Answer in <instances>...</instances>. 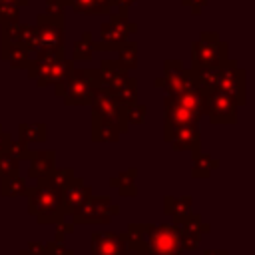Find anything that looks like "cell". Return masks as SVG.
Returning <instances> with one entry per match:
<instances>
[{
    "mask_svg": "<svg viewBox=\"0 0 255 255\" xmlns=\"http://www.w3.org/2000/svg\"><path fill=\"white\" fill-rule=\"evenodd\" d=\"M24 197L28 199V213L38 219L40 225L64 221L62 213V193L48 187L44 181H38L34 187H26Z\"/></svg>",
    "mask_w": 255,
    "mask_h": 255,
    "instance_id": "6da1fadb",
    "label": "cell"
},
{
    "mask_svg": "<svg viewBox=\"0 0 255 255\" xmlns=\"http://www.w3.org/2000/svg\"><path fill=\"white\" fill-rule=\"evenodd\" d=\"M104 86L102 76L96 68H84V70H72L66 88H64V104L66 106H90L94 92Z\"/></svg>",
    "mask_w": 255,
    "mask_h": 255,
    "instance_id": "7a4b0ae2",
    "label": "cell"
},
{
    "mask_svg": "<svg viewBox=\"0 0 255 255\" xmlns=\"http://www.w3.org/2000/svg\"><path fill=\"white\" fill-rule=\"evenodd\" d=\"M135 32H137V26L128 20V10L110 14V20L100 26V40L94 42V50L96 52H118V48L128 42V36Z\"/></svg>",
    "mask_w": 255,
    "mask_h": 255,
    "instance_id": "3957f363",
    "label": "cell"
},
{
    "mask_svg": "<svg viewBox=\"0 0 255 255\" xmlns=\"http://www.w3.org/2000/svg\"><path fill=\"white\" fill-rule=\"evenodd\" d=\"M143 245L145 255H179V229L173 223H143Z\"/></svg>",
    "mask_w": 255,
    "mask_h": 255,
    "instance_id": "277c9868",
    "label": "cell"
},
{
    "mask_svg": "<svg viewBox=\"0 0 255 255\" xmlns=\"http://www.w3.org/2000/svg\"><path fill=\"white\" fill-rule=\"evenodd\" d=\"M229 60V46L215 32H203L191 44V66L219 68Z\"/></svg>",
    "mask_w": 255,
    "mask_h": 255,
    "instance_id": "5b68a950",
    "label": "cell"
},
{
    "mask_svg": "<svg viewBox=\"0 0 255 255\" xmlns=\"http://www.w3.org/2000/svg\"><path fill=\"white\" fill-rule=\"evenodd\" d=\"M217 90L229 94L237 106H245L247 102V74L235 60H227L217 68Z\"/></svg>",
    "mask_w": 255,
    "mask_h": 255,
    "instance_id": "8992f818",
    "label": "cell"
},
{
    "mask_svg": "<svg viewBox=\"0 0 255 255\" xmlns=\"http://www.w3.org/2000/svg\"><path fill=\"white\" fill-rule=\"evenodd\" d=\"M120 207L112 203L108 195H92L74 215L72 223L74 225H92V223H110L112 215H118Z\"/></svg>",
    "mask_w": 255,
    "mask_h": 255,
    "instance_id": "52a82bcc",
    "label": "cell"
},
{
    "mask_svg": "<svg viewBox=\"0 0 255 255\" xmlns=\"http://www.w3.org/2000/svg\"><path fill=\"white\" fill-rule=\"evenodd\" d=\"M237 102L225 94V92H219V90H213L209 94H205V106H203V116L207 114L209 122L219 126H233L237 122Z\"/></svg>",
    "mask_w": 255,
    "mask_h": 255,
    "instance_id": "ba28073f",
    "label": "cell"
},
{
    "mask_svg": "<svg viewBox=\"0 0 255 255\" xmlns=\"http://www.w3.org/2000/svg\"><path fill=\"white\" fill-rule=\"evenodd\" d=\"M34 26H36V30H38L40 50L64 54V44H66L64 18H50V16H46V14H38Z\"/></svg>",
    "mask_w": 255,
    "mask_h": 255,
    "instance_id": "9c48e42d",
    "label": "cell"
},
{
    "mask_svg": "<svg viewBox=\"0 0 255 255\" xmlns=\"http://www.w3.org/2000/svg\"><path fill=\"white\" fill-rule=\"evenodd\" d=\"M90 108H92V114L96 116H102V118H108V120H114L118 126H120V131L122 133H128L129 129V124L126 120V108H122L112 92L106 88V86H100L94 96H92V102H90Z\"/></svg>",
    "mask_w": 255,
    "mask_h": 255,
    "instance_id": "30bf717a",
    "label": "cell"
},
{
    "mask_svg": "<svg viewBox=\"0 0 255 255\" xmlns=\"http://www.w3.org/2000/svg\"><path fill=\"white\" fill-rule=\"evenodd\" d=\"M163 141L171 143L173 151H199L201 133L199 126H169L163 124Z\"/></svg>",
    "mask_w": 255,
    "mask_h": 255,
    "instance_id": "8fae6325",
    "label": "cell"
},
{
    "mask_svg": "<svg viewBox=\"0 0 255 255\" xmlns=\"http://www.w3.org/2000/svg\"><path fill=\"white\" fill-rule=\"evenodd\" d=\"M92 195H94L92 187L86 185V181L80 175H74V179L62 191V213L64 215H74Z\"/></svg>",
    "mask_w": 255,
    "mask_h": 255,
    "instance_id": "7c38bea8",
    "label": "cell"
},
{
    "mask_svg": "<svg viewBox=\"0 0 255 255\" xmlns=\"http://www.w3.org/2000/svg\"><path fill=\"white\" fill-rule=\"evenodd\" d=\"M163 112H165V122L169 126H199L201 114L185 108L175 96H165L163 98Z\"/></svg>",
    "mask_w": 255,
    "mask_h": 255,
    "instance_id": "4fadbf2b",
    "label": "cell"
},
{
    "mask_svg": "<svg viewBox=\"0 0 255 255\" xmlns=\"http://www.w3.org/2000/svg\"><path fill=\"white\" fill-rule=\"evenodd\" d=\"M92 255H122L126 249L124 231H94L90 241Z\"/></svg>",
    "mask_w": 255,
    "mask_h": 255,
    "instance_id": "5bb4252c",
    "label": "cell"
},
{
    "mask_svg": "<svg viewBox=\"0 0 255 255\" xmlns=\"http://www.w3.org/2000/svg\"><path fill=\"white\" fill-rule=\"evenodd\" d=\"M153 86L165 90L167 96H179V94L195 88V84L191 80V74H189V68H185L179 74H163L161 78H155Z\"/></svg>",
    "mask_w": 255,
    "mask_h": 255,
    "instance_id": "9a60e30c",
    "label": "cell"
},
{
    "mask_svg": "<svg viewBox=\"0 0 255 255\" xmlns=\"http://www.w3.org/2000/svg\"><path fill=\"white\" fill-rule=\"evenodd\" d=\"M56 169V151L54 149H32L30 155V167H28V175L38 179L48 177L52 171Z\"/></svg>",
    "mask_w": 255,
    "mask_h": 255,
    "instance_id": "2e32d148",
    "label": "cell"
},
{
    "mask_svg": "<svg viewBox=\"0 0 255 255\" xmlns=\"http://www.w3.org/2000/svg\"><path fill=\"white\" fill-rule=\"evenodd\" d=\"M100 76H102V84L110 90V92H116L118 88H122L126 82H128V72L118 64V60H112V58H106L100 62V68H98Z\"/></svg>",
    "mask_w": 255,
    "mask_h": 255,
    "instance_id": "e0dca14e",
    "label": "cell"
},
{
    "mask_svg": "<svg viewBox=\"0 0 255 255\" xmlns=\"http://www.w3.org/2000/svg\"><path fill=\"white\" fill-rule=\"evenodd\" d=\"M120 135H122L120 126L114 120H108V118H102V116L92 114V141H98V143H116L120 139Z\"/></svg>",
    "mask_w": 255,
    "mask_h": 255,
    "instance_id": "ac0fdd59",
    "label": "cell"
},
{
    "mask_svg": "<svg viewBox=\"0 0 255 255\" xmlns=\"http://www.w3.org/2000/svg\"><path fill=\"white\" fill-rule=\"evenodd\" d=\"M72 70H74V62L68 60V58H60V60L52 62V64L44 70V74L36 80V86H38V88H44V86H48V84H54V86H56V84H60V82H66V80L70 78Z\"/></svg>",
    "mask_w": 255,
    "mask_h": 255,
    "instance_id": "d6986e66",
    "label": "cell"
},
{
    "mask_svg": "<svg viewBox=\"0 0 255 255\" xmlns=\"http://www.w3.org/2000/svg\"><path fill=\"white\" fill-rule=\"evenodd\" d=\"M191 80L197 90L203 94H209L217 90V68H205V66H191L189 68Z\"/></svg>",
    "mask_w": 255,
    "mask_h": 255,
    "instance_id": "ffe728a7",
    "label": "cell"
},
{
    "mask_svg": "<svg viewBox=\"0 0 255 255\" xmlns=\"http://www.w3.org/2000/svg\"><path fill=\"white\" fill-rule=\"evenodd\" d=\"M48 137V126L44 122H22L18 126V139L26 145L46 141Z\"/></svg>",
    "mask_w": 255,
    "mask_h": 255,
    "instance_id": "44dd1931",
    "label": "cell"
},
{
    "mask_svg": "<svg viewBox=\"0 0 255 255\" xmlns=\"http://www.w3.org/2000/svg\"><path fill=\"white\" fill-rule=\"evenodd\" d=\"M0 58L4 62H8L12 70H26L28 64H30L32 54L22 44H12V46H6V48L0 50Z\"/></svg>",
    "mask_w": 255,
    "mask_h": 255,
    "instance_id": "7402d4cb",
    "label": "cell"
},
{
    "mask_svg": "<svg viewBox=\"0 0 255 255\" xmlns=\"http://www.w3.org/2000/svg\"><path fill=\"white\" fill-rule=\"evenodd\" d=\"M191 207H193V199L189 195H181V197L165 195L163 197V213L169 215L171 219H179V217L191 213Z\"/></svg>",
    "mask_w": 255,
    "mask_h": 255,
    "instance_id": "603a6c76",
    "label": "cell"
},
{
    "mask_svg": "<svg viewBox=\"0 0 255 255\" xmlns=\"http://www.w3.org/2000/svg\"><path fill=\"white\" fill-rule=\"evenodd\" d=\"M191 155H193V161H191V177H197V179L209 177L211 171L219 167L217 159H213L209 153L195 151V153H191Z\"/></svg>",
    "mask_w": 255,
    "mask_h": 255,
    "instance_id": "cb8c5ba5",
    "label": "cell"
},
{
    "mask_svg": "<svg viewBox=\"0 0 255 255\" xmlns=\"http://www.w3.org/2000/svg\"><path fill=\"white\" fill-rule=\"evenodd\" d=\"M173 225H175L179 231L199 233V235L211 231V225H209V223H203L201 215H199V213H193V211L187 213V215H183V217H179V219H173Z\"/></svg>",
    "mask_w": 255,
    "mask_h": 255,
    "instance_id": "d4e9b609",
    "label": "cell"
},
{
    "mask_svg": "<svg viewBox=\"0 0 255 255\" xmlns=\"http://www.w3.org/2000/svg\"><path fill=\"white\" fill-rule=\"evenodd\" d=\"M26 179L18 173H10L6 177L0 179V195L2 197H16V195H24L26 193Z\"/></svg>",
    "mask_w": 255,
    "mask_h": 255,
    "instance_id": "484cf974",
    "label": "cell"
},
{
    "mask_svg": "<svg viewBox=\"0 0 255 255\" xmlns=\"http://www.w3.org/2000/svg\"><path fill=\"white\" fill-rule=\"evenodd\" d=\"M74 169L72 167H56L48 177H44V179H38V181H44L48 187H52V189H56V191H64L66 187H68V183L74 179Z\"/></svg>",
    "mask_w": 255,
    "mask_h": 255,
    "instance_id": "4316f807",
    "label": "cell"
},
{
    "mask_svg": "<svg viewBox=\"0 0 255 255\" xmlns=\"http://www.w3.org/2000/svg\"><path fill=\"white\" fill-rule=\"evenodd\" d=\"M94 36L92 32H84L82 38L74 44V52H72V62H90L94 56Z\"/></svg>",
    "mask_w": 255,
    "mask_h": 255,
    "instance_id": "83f0119b",
    "label": "cell"
},
{
    "mask_svg": "<svg viewBox=\"0 0 255 255\" xmlns=\"http://www.w3.org/2000/svg\"><path fill=\"white\" fill-rule=\"evenodd\" d=\"M112 96L122 108L133 106L137 102V82H135V78H128V82L122 88H118L116 92H112Z\"/></svg>",
    "mask_w": 255,
    "mask_h": 255,
    "instance_id": "f1b7e54d",
    "label": "cell"
},
{
    "mask_svg": "<svg viewBox=\"0 0 255 255\" xmlns=\"http://www.w3.org/2000/svg\"><path fill=\"white\" fill-rule=\"evenodd\" d=\"M118 64L126 72L137 68V44L135 42H126L124 46L118 48Z\"/></svg>",
    "mask_w": 255,
    "mask_h": 255,
    "instance_id": "f546056e",
    "label": "cell"
},
{
    "mask_svg": "<svg viewBox=\"0 0 255 255\" xmlns=\"http://www.w3.org/2000/svg\"><path fill=\"white\" fill-rule=\"evenodd\" d=\"M135 177H137V169H135V167H129V169H124V171H120L118 175L110 177V185L116 187V189L133 187V185H135Z\"/></svg>",
    "mask_w": 255,
    "mask_h": 255,
    "instance_id": "4dcf8cb0",
    "label": "cell"
},
{
    "mask_svg": "<svg viewBox=\"0 0 255 255\" xmlns=\"http://www.w3.org/2000/svg\"><path fill=\"white\" fill-rule=\"evenodd\" d=\"M145 114H147V108L145 104H139V102L126 108V120L129 126H141L145 122Z\"/></svg>",
    "mask_w": 255,
    "mask_h": 255,
    "instance_id": "1f68e13d",
    "label": "cell"
},
{
    "mask_svg": "<svg viewBox=\"0 0 255 255\" xmlns=\"http://www.w3.org/2000/svg\"><path fill=\"white\" fill-rule=\"evenodd\" d=\"M20 26L22 24H4V26H0V32H2V48L12 46V44H20Z\"/></svg>",
    "mask_w": 255,
    "mask_h": 255,
    "instance_id": "d6a6232c",
    "label": "cell"
},
{
    "mask_svg": "<svg viewBox=\"0 0 255 255\" xmlns=\"http://www.w3.org/2000/svg\"><path fill=\"white\" fill-rule=\"evenodd\" d=\"M6 153H10L12 157H16L18 161H22V159H30V155H32V147L30 145H26V143H22L20 139H10V143L6 145Z\"/></svg>",
    "mask_w": 255,
    "mask_h": 255,
    "instance_id": "836d02e7",
    "label": "cell"
},
{
    "mask_svg": "<svg viewBox=\"0 0 255 255\" xmlns=\"http://www.w3.org/2000/svg\"><path fill=\"white\" fill-rule=\"evenodd\" d=\"M20 171V161L16 157H12L6 151H0V179L10 175V173H18Z\"/></svg>",
    "mask_w": 255,
    "mask_h": 255,
    "instance_id": "e575fe53",
    "label": "cell"
},
{
    "mask_svg": "<svg viewBox=\"0 0 255 255\" xmlns=\"http://www.w3.org/2000/svg\"><path fill=\"white\" fill-rule=\"evenodd\" d=\"M201 243V235L199 233H187V231H179V245L181 251H197Z\"/></svg>",
    "mask_w": 255,
    "mask_h": 255,
    "instance_id": "d590c367",
    "label": "cell"
},
{
    "mask_svg": "<svg viewBox=\"0 0 255 255\" xmlns=\"http://www.w3.org/2000/svg\"><path fill=\"white\" fill-rule=\"evenodd\" d=\"M4 24H20V8L0 4V26Z\"/></svg>",
    "mask_w": 255,
    "mask_h": 255,
    "instance_id": "8d00e7d4",
    "label": "cell"
},
{
    "mask_svg": "<svg viewBox=\"0 0 255 255\" xmlns=\"http://www.w3.org/2000/svg\"><path fill=\"white\" fill-rule=\"evenodd\" d=\"M44 255H74V251L70 247H66L64 241L52 239V241L44 243Z\"/></svg>",
    "mask_w": 255,
    "mask_h": 255,
    "instance_id": "74e56055",
    "label": "cell"
},
{
    "mask_svg": "<svg viewBox=\"0 0 255 255\" xmlns=\"http://www.w3.org/2000/svg\"><path fill=\"white\" fill-rule=\"evenodd\" d=\"M64 10H66L64 0H46V16L64 18Z\"/></svg>",
    "mask_w": 255,
    "mask_h": 255,
    "instance_id": "f35d334b",
    "label": "cell"
},
{
    "mask_svg": "<svg viewBox=\"0 0 255 255\" xmlns=\"http://www.w3.org/2000/svg\"><path fill=\"white\" fill-rule=\"evenodd\" d=\"M74 229H76V225H74V223H66V219H64V221L56 223L54 239H58V241H64V237H66V235H70V233H74Z\"/></svg>",
    "mask_w": 255,
    "mask_h": 255,
    "instance_id": "ab89813d",
    "label": "cell"
},
{
    "mask_svg": "<svg viewBox=\"0 0 255 255\" xmlns=\"http://www.w3.org/2000/svg\"><path fill=\"white\" fill-rule=\"evenodd\" d=\"M94 2L96 0H72V8L78 12V14H92L94 10Z\"/></svg>",
    "mask_w": 255,
    "mask_h": 255,
    "instance_id": "60d3db41",
    "label": "cell"
},
{
    "mask_svg": "<svg viewBox=\"0 0 255 255\" xmlns=\"http://www.w3.org/2000/svg\"><path fill=\"white\" fill-rule=\"evenodd\" d=\"M183 70H185V66L181 60H165L163 62V74H179Z\"/></svg>",
    "mask_w": 255,
    "mask_h": 255,
    "instance_id": "b9f144b4",
    "label": "cell"
},
{
    "mask_svg": "<svg viewBox=\"0 0 255 255\" xmlns=\"http://www.w3.org/2000/svg\"><path fill=\"white\" fill-rule=\"evenodd\" d=\"M112 0H96L92 14H112Z\"/></svg>",
    "mask_w": 255,
    "mask_h": 255,
    "instance_id": "7bdbcfd3",
    "label": "cell"
},
{
    "mask_svg": "<svg viewBox=\"0 0 255 255\" xmlns=\"http://www.w3.org/2000/svg\"><path fill=\"white\" fill-rule=\"evenodd\" d=\"M181 2H183V6H189L193 14H199L201 8L207 4V0H181Z\"/></svg>",
    "mask_w": 255,
    "mask_h": 255,
    "instance_id": "ee69618b",
    "label": "cell"
},
{
    "mask_svg": "<svg viewBox=\"0 0 255 255\" xmlns=\"http://www.w3.org/2000/svg\"><path fill=\"white\" fill-rule=\"evenodd\" d=\"M26 251H28L30 255H44V243H40V241H30L28 247H26Z\"/></svg>",
    "mask_w": 255,
    "mask_h": 255,
    "instance_id": "f6af8a7d",
    "label": "cell"
},
{
    "mask_svg": "<svg viewBox=\"0 0 255 255\" xmlns=\"http://www.w3.org/2000/svg\"><path fill=\"white\" fill-rule=\"evenodd\" d=\"M10 139H12V135L8 131H4L2 124H0V151H6V145L10 143Z\"/></svg>",
    "mask_w": 255,
    "mask_h": 255,
    "instance_id": "bcb514c9",
    "label": "cell"
},
{
    "mask_svg": "<svg viewBox=\"0 0 255 255\" xmlns=\"http://www.w3.org/2000/svg\"><path fill=\"white\" fill-rule=\"evenodd\" d=\"M118 193L122 195V197H135L137 195V187L133 185V187H124V189H118Z\"/></svg>",
    "mask_w": 255,
    "mask_h": 255,
    "instance_id": "7dc6e473",
    "label": "cell"
},
{
    "mask_svg": "<svg viewBox=\"0 0 255 255\" xmlns=\"http://www.w3.org/2000/svg\"><path fill=\"white\" fill-rule=\"evenodd\" d=\"M133 2H135V0H112V4H114V6H118L120 10H128Z\"/></svg>",
    "mask_w": 255,
    "mask_h": 255,
    "instance_id": "c3c4849f",
    "label": "cell"
},
{
    "mask_svg": "<svg viewBox=\"0 0 255 255\" xmlns=\"http://www.w3.org/2000/svg\"><path fill=\"white\" fill-rule=\"evenodd\" d=\"M30 0H0V4H8V6H18V8H22V6H26Z\"/></svg>",
    "mask_w": 255,
    "mask_h": 255,
    "instance_id": "681fc988",
    "label": "cell"
},
{
    "mask_svg": "<svg viewBox=\"0 0 255 255\" xmlns=\"http://www.w3.org/2000/svg\"><path fill=\"white\" fill-rule=\"evenodd\" d=\"M201 255H229L225 249H205Z\"/></svg>",
    "mask_w": 255,
    "mask_h": 255,
    "instance_id": "f907efd6",
    "label": "cell"
},
{
    "mask_svg": "<svg viewBox=\"0 0 255 255\" xmlns=\"http://www.w3.org/2000/svg\"><path fill=\"white\" fill-rule=\"evenodd\" d=\"M122 255H143L141 251H137V249H133V247H128L126 245V249H124V253Z\"/></svg>",
    "mask_w": 255,
    "mask_h": 255,
    "instance_id": "816d5d0a",
    "label": "cell"
},
{
    "mask_svg": "<svg viewBox=\"0 0 255 255\" xmlns=\"http://www.w3.org/2000/svg\"><path fill=\"white\" fill-rule=\"evenodd\" d=\"M18 255H30V253H28L26 249H20V251H18Z\"/></svg>",
    "mask_w": 255,
    "mask_h": 255,
    "instance_id": "f5cc1de1",
    "label": "cell"
},
{
    "mask_svg": "<svg viewBox=\"0 0 255 255\" xmlns=\"http://www.w3.org/2000/svg\"><path fill=\"white\" fill-rule=\"evenodd\" d=\"M64 4H66V6H70V4H72V0H64Z\"/></svg>",
    "mask_w": 255,
    "mask_h": 255,
    "instance_id": "db71d44e",
    "label": "cell"
},
{
    "mask_svg": "<svg viewBox=\"0 0 255 255\" xmlns=\"http://www.w3.org/2000/svg\"><path fill=\"white\" fill-rule=\"evenodd\" d=\"M179 255H183V253H179Z\"/></svg>",
    "mask_w": 255,
    "mask_h": 255,
    "instance_id": "11a10c76",
    "label": "cell"
}]
</instances>
